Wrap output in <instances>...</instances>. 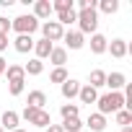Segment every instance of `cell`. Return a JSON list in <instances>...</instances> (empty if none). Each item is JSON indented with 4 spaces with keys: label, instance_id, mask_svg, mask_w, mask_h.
Wrapping results in <instances>:
<instances>
[{
    "label": "cell",
    "instance_id": "1",
    "mask_svg": "<svg viewBox=\"0 0 132 132\" xmlns=\"http://www.w3.org/2000/svg\"><path fill=\"white\" fill-rule=\"evenodd\" d=\"M96 104H98V114H101V117H106V114H117V111L124 109V93H122V91H117V93L109 91V93L98 96Z\"/></svg>",
    "mask_w": 132,
    "mask_h": 132
},
{
    "label": "cell",
    "instance_id": "2",
    "mask_svg": "<svg viewBox=\"0 0 132 132\" xmlns=\"http://www.w3.org/2000/svg\"><path fill=\"white\" fill-rule=\"evenodd\" d=\"M18 117H21V119H26L29 124L39 127V129H47V127L52 124V114H49L47 109H34V106H23V111H21Z\"/></svg>",
    "mask_w": 132,
    "mask_h": 132
},
{
    "label": "cell",
    "instance_id": "3",
    "mask_svg": "<svg viewBox=\"0 0 132 132\" xmlns=\"http://www.w3.org/2000/svg\"><path fill=\"white\" fill-rule=\"evenodd\" d=\"M98 29V13L96 8H86V11H78V31L86 36V34H96Z\"/></svg>",
    "mask_w": 132,
    "mask_h": 132
},
{
    "label": "cell",
    "instance_id": "4",
    "mask_svg": "<svg viewBox=\"0 0 132 132\" xmlns=\"http://www.w3.org/2000/svg\"><path fill=\"white\" fill-rule=\"evenodd\" d=\"M36 29H39V21H36L31 13H29V16L23 13V16H18V18L11 21V31H16V34H26V36H31Z\"/></svg>",
    "mask_w": 132,
    "mask_h": 132
},
{
    "label": "cell",
    "instance_id": "5",
    "mask_svg": "<svg viewBox=\"0 0 132 132\" xmlns=\"http://www.w3.org/2000/svg\"><path fill=\"white\" fill-rule=\"evenodd\" d=\"M39 29H42V39H47V42H62V36H65V29L57 23V21H44V23H39Z\"/></svg>",
    "mask_w": 132,
    "mask_h": 132
},
{
    "label": "cell",
    "instance_id": "6",
    "mask_svg": "<svg viewBox=\"0 0 132 132\" xmlns=\"http://www.w3.org/2000/svg\"><path fill=\"white\" fill-rule=\"evenodd\" d=\"M62 42H65V49H83V47H86V36H83L78 29H70V31H65Z\"/></svg>",
    "mask_w": 132,
    "mask_h": 132
},
{
    "label": "cell",
    "instance_id": "7",
    "mask_svg": "<svg viewBox=\"0 0 132 132\" xmlns=\"http://www.w3.org/2000/svg\"><path fill=\"white\" fill-rule=\"evenodd\" d=\"M80 80H75V78H68L62 86H60V91H62V98H68V101H73V98H78V91H80Z\"/></svg>",
    "mask_w": 132,
    "mask_h": 132
},
{
    "label": "cell",
    "instance_id": "8",
    "mask_svg": "<svg viewBox=\"0 0 132 132\" xmlns=\"http://www.w3.org/2000/svg\"><path fill=\"white\" fill-rule=\"evenodd\" d=\"M54 11H52V3H49V0H36V3H34V18L36 21H49V16H52Z\"/></svg>",
    "mask_w": 132,
    "mask_h": 132
},
{
    "label": "cell",
    "instance_id": "9",
    "mask_svg": "<svg viewBox=\"0 0 132 132\" xmlns=\"http://www.w3.org/2000/svg\"><path fill=\"white\" fill-rule=\"evenodd\" d=\"M18 122H21V117H18V111H13V109L3 111V117H0V127H3V129H8V132L18 129Z\"/></svg>",
    "mask_w": 132,
    "mask_h": 132
},
{
    "label": "cell",
    "instance_id": "10",
    "mask_svg": "<svg viewBox=\"0 0 132 132\" xmlns=\"http://www.w3.org/2000/svg\"><path fill=\"white\" fill-rule=\"evenodd\" d=\"M106 52H111V57L122 60V57H127V52H129V44H127L124 39H111V42H109V47H106Z\"/></svg>",
    "mask_w": 132,
    "mask_h": 132
},
{
    "label": "cell",
    "instance_id": "11",
    "mask_svg": "<svg viewBox=\"0 0 132 132\" xmlns=\"http://www.w3.org/2000/svg\"><path fill=\"white\" fill-rule=\"evenodd\" d=\"M106 86L111 88V93H117L127 86V75L124 73H106Z\"/></svg>",
    "mask_w": 132,
    "mask_h": 132
},
{
    "label": "cell",
    "instance_id": "12",
    "mask_svg": "<svg viewBox=\"0 0 132 132\" xmlns=\"http://www.w3.org/2000/svg\"><path fill=\"white\" fill-rule=\"evenodd\" d=\"M54 68H65V62H68V49L65 47H52V52H49V57H47Z\"/></svg>",
    "mask_w": 132,
    "mask_h": 132
},
{
    "label": "cell",
    "instance_id": "13",
    "mask_svg": "<svg viewBox=\"0 0 132 132\" xmlns=\"http://www.w3.org/2000/svg\"><path fill=\"white\" fill-rule=\"evenodd\" d=\"M13 49H16V52H21V54H26V52H31V49H34V39H31V36H26V34H18V36L13 39Z\"/></svg>",
    "mask_w": 132,
    "mask_h": 132
},
{
    "label": "cell",
    "instance_id": "14",
    "mask_svg": "<svg viewBox=\"0 0 132 132\" xmlns=\"http://www.w3.org/2000/svg\"><path fill=\"white\" fill-rule=\"evenodd\" d=\"M86 127H88L91 132H104V129H106V117H101L98 111H93V114L86 119Z\"/></svg>",
    "mask_w": 132,
    "mask_h": 132
},
{
    "label": "cell",
    "instance_id": "15",
    "mask_svg": "<svg viewBox=\"0 0 132 132\" xmlns=\"http://www.w3.org/2000/svg\"><path fill=\"white\" fill-rule=\"evenodd\" d=\"M106 47H109V39H106L104 34H98V31H96V34L91 36V52H93V54H104V52H106Z\"/></svg>",
    "mask_w": 132,
    "mask_h": 132
},
{
    "label": "cell",
    "instance_id": "16",
    "mask_svg": "<svg viewBox=\"0 0 132 132\" xmlns=\"http://www.w3.org/2000/svg\"><path fill=\"white\" fill-rule=\"evenodd\" d=\"M52 47H54V44H52V42H47V39H39V42H34V54H36V60H42V62H44V60L49 57Z\"/></svg>",
    "mask_w": 132,
    "mask_h": 132
},
{
    "label": "cell",
    "instance_id": "17",
    "mask_svg": "<svg viewBox=\"0 0 132 132\" xmlns=\"http://www.w3.org/2000/svg\"><path fill=\"white\" fill-rule=\"evenodd\" d=\"M78 98H80V104H96V98H98V91H96V88H91V86L86 83V86H80V91H78Z\"/></svg>",
    "mask_w": 132,
    "mask_h": 132
},
{
    "label": "cell",
    "instance_id": "18",
    "mask_svg": "<svg viewBox=\"0 0 132 132\" xmlns=\"http://www.w3.org/2000/svg\"><path fill=\"white\" fill-rule=\"evenodd\" d=\"M5 78H8V83H13V80H26L23 65H8V68H5Z\"/></svg>",
    "mask_w": 132,
    "mask_h": 132
},
{
    "label": "cell",
    "instance_id": "19",
    "mask_svg": "<svg viewBox=\"0 0 132 132\" xmlns=\"http://www.w3.org/2000/svg\"><path fill=\"white\" fill-rule=\"evenodd\" d=\"M88 86L96 88V91L104 88V86H106V73H104V70H91V75H88Z\"/></svg>",
    "mask_w": 132,
    "mask_h": 132
},
{
    "label": "cell",
    "instance_id": "20",
    "mask_svg": "<svg viewBox=\"0 0 132 132\" xmlns=\"http://www.w3.org/2000/svg\"><path fill=\"white\" fill-rule=\"evenodd\" d=\"M44 104H47V93H44V91H31V93H29V101H26V106L44 109Z\"/></svg>",
    "mask_w": 132,
    "mask_h": 132
},
{
    "label": "cell",
    "instance_id": "21",
    "mask_svg": "<svg viewBox=\"0 0 132 132\" xmlns=\"http://www.w3.org/2000/svg\"><path fill=\"white\" fill-rule=\"evenodd\" d=\"M78 21V11L75 8H70V11H62V13H57V23L65 29V26H70V23H75Z\"/></svg>",
    "mask_w": 132,
    "mask_h": 132
},
{
    "label": "cell",
    "instance_id": "22",
    "mask_svg": "<svg viewBox=\"0 0 132 132\" xmlns=\"http://www.w3.org/2000/svg\"><path fill=\"white\" fill-rule=\"evenodd\" d=\"M60 114H62V122L65 119H78L80 117V106L78 104H62L60 106Z\"/></svg>",
    "mask_w": 132,
    "mask_h": 132
},
{
    "label": "cell",
    "instance_id": "23",
    "mask_svg": "<svg viewBox=\"0 0 132 132\" xmlns=\"http://www.w3.org/2000/svg\"><path fill=\"white\" fill-rule=\"evenodd\" d=\"M23 73H26V75H42V73H44V62L36 60V57L29 60V62L23 65Z\"/></svg>",
    "mask_w": 132,
    "mask_h": 132
},
{
    "label": "cell",
    "instance_id": "24",
    "mask_svg": "<svg viewBox=\"0 0 132 132\" xmlns=\"http://www.w3.org/2000/svg\"><path fill=\"white\" fill-rule=\"evenodd\" d=\"M68 78H70V75H68V70H65V68H54V70L49 73V83H60V86H62Z\"/></svg>",
    "mask_w": 132,
    "mask_h": 132
},
{
    "label": "cell",
    "instance_id": "25",
    "mask_svg": "<svg viewBox=\"0 0 132 132\" xmlns=\"http://www.w3.org/2000/svg\"><path fill=\"white\" fill-rule=\"evenodd\" d=\"M60 127H62L65 132H80V129H83V122H80V117H78V119H65Z\"/></svg>",
    "mask_w": 132,
    "mask_h": 132
},
{
    "label": "cell",
    "instance_id": "26",
    "mask_svg": "<svg viewBox=\"0 0 132 132\" xmlns=\"http://www.w3.org/2000/svg\"><path fill=\"white\" fill-rule=\"evenodd\" d=\"M114 119H117V124H122V127H132V111H127V109L117 111Z\"/></svg>",
    "mask_w": 132,
    "mask_h": 132
},
{
    "label": "cell",
    "instance_id": "27",
    "mask_svg": "<svg viewBox=\"0 0 132 132\" xmlns=\"http://www.w3.org/2000/svg\"><path fill=\"white\" fill-rule=\"evenodd\" d=\"M98 8H101V13H117L119 11V3H117V0H101V3H98Z\"/></svg>",
    "mask_w": 132,
    "mask_h": 132
},
{
    "label": "cell",
    "instance_id": "28",
    "mask_svg": "<svg viewBox=\"0 0 132 132\" xmlns=\"http://www.w3.org/2000/svg\"><path fill=\"white\" fill-rule=\"evenodd\" d=\"M70 8H73V0H54V3H52V11H54V13L70 11Z\"/></svg>",
    "mask_w": 132,
    "mask_h": 132
},
{
    "label": "cell",
    "instance_id": "29",
    "mask_svg": "<svg viewBox=\"0 0 132 132\" xmlns=\"http://www.w3.org/2000/svg\"><path fill=\"white\" fill-rule=\"evenodd\" d=\"M8 93H11V96H21V93H23V80H13V83H8Z\"/></svg>",
    "mask_w": 132,
    "mask_h": 132
},
{
    "label": "cell",
    "instance_id": "30",
    "mask_svg": "<svg viewBox=\"0 0 132 132\" xmlns=\"http://www.w3.org/2000/svg\"><path fill=\"white\" fill-rule=\"evenodd\" d=\"M0 34H5V36L11 34V21H8L5 16H0Z\"/></svg>",
    "mask_w": 132,
    "mask_h": 132
},
{
    "label": "cell",
    "instance_id": "31",
    "mask_svg": "<svg viewBox=\"0 0 132 132\" xmlns=\"http://www.w3.org/2000/svg\"><path fill=\"white\" fill-rule=\"evenodd\" d=\"M86 8H96V0H78V11H86Z\"/></svg>",
    "mask_w": 132,
    "mask_h": 132
},
{
    "label": "cell",
    "instance_id": "32",
    "mask_svg": "<svg viewBox=\"0 0 132 132\" xmlns=\"http://www.w3.org/2000/svg\"><path fill=\"white\" fill-rule=\"evenodd\" d=\"M5 49H8V36H5V34H0V54H3Z\"/></svg>",
    "mask_w": 132,
    "mask_h": 132
},
{
    "label": "cell",
    "instance_id": "33",
    "mask_svg": "<svg viewBox=\"0 0 132 132\" xmlns=\"http://www.w3.org/2000/svg\"><path fill=\"white\" fill-rule=\"evenodd\" d=\"M44 132H65V129H62V127H60V124H49V127H47V129H44Z\"/></svg>",
    "mask_w": 132,
    "mask_h": 132
},
{
    "label": "cell",
    "instance_id": "34",
    "mask_svg": "<svg viewBox=\"0 0 132 132\" xmlns=\"http://www.w3.org/2000/svg\"><path fill=\"white\" fill-rule=\"evenodd\" d=\"M5 68H8V62H5L3 57H0V78H3V75H5Z\"/></svg>",
    "mask_w": 132,
    "mask_h": 132
},
{
    "label": "cell",
    "instance_id": "35",
    "mask_svg": "<svg viewBox=\"0 0 132 132\" xmlns=\"http://www.w3.org/2000/svg\"><path fill=\"white\" fill-rule=\"evenodd\" d=\"M122 132H132V127H122Z\"/></svg>",
    "mask_w": 132,
    "mask_h": 132
},
{
    "label": "cell",
    "instance_id": "36",
    "mask_svg": "<svg viewBox=\"0 0 132 132\" xmlns=\"http://www.w3.org/2000/svg\"><path fill=\"white\" fill-rule=\"evenodd\" d=\"M13 132H26V129H21V127H18V129H13Z\"/></svg>",
    "mask_w": 132,
    "mask_h": 132
},
{
    "label": "cell",
    "instance_id": "37",
    "mask_svg": "<svg viewBox=\"0 0 132 132\" xmlns=\"http://www.w3.org/2000/svg\"><path fill=\"white\" fill-rule=\"evenodd\" d=\"M0 132H5V129H3V127H0Z\"/></svg>",
    "mask_w": 132,
    "mask_h": 132
}]
</instances>
